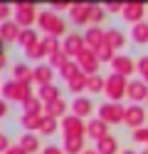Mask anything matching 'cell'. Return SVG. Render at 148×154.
Segmentation results:
<instances>
[{
    "label": "cell",
    "mask_w": 148,
    "mask_h": 154,
    "mask_svg": "<svg viewBox=\"0 0 148 154\" xmlns=\"http://www.w3.org/2000/svg\"><path fill=\"white\" fill-rule=\"evenodd\" d=\"M13 80L22 82V85H32V82H35V70H30L25 62H17V65H15V77H13Z\"/></svg>",
    "instance_id": "22"
},
{
    "label": "cell",
    "mask_w": 148,
    "mask_h": 154,
    "mask_svg": "<svg viewBox=\"0 0 148 154\" xmlns=\"http://www.w3.org/2000/svg\"><path fill=\"white\" fill-rule=\"evenodd\" d=\"M67 87H69V92H74L77 97H79V92H86V75L79 72L77 77H72V80L67 82Z\"/></svg>",
    "instance_id": "29"
},
{
    "label": "cell",
    "mask_w": 148,
    "mask_h": 154,
    "mask_svg": "<svg viewBox=\"0 0 148 154\" xmlns=\"http://www.w3.org/2000/svg\"><path fill=\"white\" fill-rule=\"evenodd\" d=\"M104 94L109 97V102H121L126 94H128V80L121 75L111 72L106 77V87H104Z\"/></svg>",
    "instance_id": "3"
},
{
    "label": "cell",
    "mask_w": 148,
    "mask_h": 154,
    "mask_svg": "<svg viewBox=\"0 0 148 154\" xmlns=\"http://www.w3.org/2000/svg\"><path fill=\"white\" fill-rule=\"evenodd\" d=\"M104 87H106V77H101V75L86 77V92H89V94H101Z\"/></svg>",
    "instance_id": "23"
},
{
    "label": "cell",
    "mask_w": 148,
    "mask_h": 154,
    "mask_svg": "<svg viewBox=\"0 0 148 154\" xmlns=\"http://www.w3.org/2000/svg\"><path fill=\"white\" fill-rule=\"evenodd\" d=\"M59 127V122L54 117H47V114H42V124H39V132L42 134H54Z\"/></svg>",
    "instance_id": "33"
},
{
    "label": "cell",
    "mask_w": 148,
    "mask_h": 154,
    "mask_svg": "<svg viewBox=\"0 0 148 154\" xmlns=\"http://www.w3.org/2000/svg\"><path fill=\"white\" fill-rule=\"evenodd\" d=\"M17 147L22 149L25 154H35V152H39V139H37V134L25 132L22 137H20V144H17Z\"/></svg>",
    "instance_id": "20"
},
{
    "label": "cell",
    "mask_w": 148,
    "mask_h": 154,
    "mask_svg": "<svg viewBox=\"0 0 148 154\" xmlns=\"http://www.w3.org/2000/svg\"><path fill=\"white\" fill-rule=\"evenodd\" d=\"M67 102L59 97V100H54V102H49V104H45V114L47 117H54V119H64L67 117Z\"/></svg>",
    "instance_id": "19"
},
{
    "label": "cell",
    "mask_w": 148,
    "mask_h": 154,
    "mask_svg": "<svg viewBox=\"0 0 148 154\" xmlns=\"http://www.w3.org/2000/svg\"><path fill=\"white\" fill-rule=\"evenodd\" d=\"M121 17H123L126 23H131V25L143 23V17H146V5H143V3H126Z\"/></svg>",
    "instance_id": "12"
},
{
    "label": "cell",
    "mask_w": 148,
    "mask_h": 154,
    "mask_svg": "<svg viewBox=\"0 0 148 154\" xmlns=\"http://www.w3.org/2000/svg\"><path fill=\"white\" fill-rule=\"evenodd\" d=\"M27 57H30V60H42V57H47V50H45L42 40H39L35 47H30V50H27Z\"/></svg>",
    "instance_id": "39"
},
{
    "label": "cell",
    "mask_w": 148,
    "mask_h": 154,
    "mask_svg": "<svg viewBox=\"0 0 148 154\" xmlns=\"http://www.w3.org/2000/svg\"><path fill=\"white\" fill-rule=\"evenodd\" d=\"M69 8H72L69 3H54V5H52V10H69Z\"/></svg>",
    "instance_id": "45"
},
{
    "label": "cell",
    "mask_w": 148,
    "mask_h": 154,
    "mask_svg": "<svg viewBox=\"0 0 148 154\" xmlns=\"http://www.w3.org/2000/svg\"><path fill=\"white\" fill-rule=\"evenodd\" d=\"M96 57H99V62H109V65H111L116 55H114V50H111V47H109V45L104 42V45L96 50Z\"/></svg>",
    "instance_id": "35"
},
{
    "label": "cell",
    "mask_w": 148,
    "mask_h": 154,
    "mask_svg": "<svg viewBox=\"0 0 148 154\" xmlns=\"http://www.w3.org/2000/svg\"><path fill=\"white\" fill-rule=\"evenodd\" d=\"M72 112H74V117L84 119V117H89V114L94 112V102L89 97H84V94H79V97L72 100Z\"/></svg>",
    "instance_id": "15"
},
{
    "label": "cell",
    "mask_w": 148,
    "mask_h": 154,
    "mask_svg": "<svg viewBox=\"0 0 148 154\" xmlns=\"http://www.w3.org/2000/svg\"><path fill=\"white\" fill-rule=\"evenodd\" d=\"M42 154H64V149H59V147H47Z\"/></svg>",
    "instance_id": "44"
},
{
    "label": "cell",
    "mask_w": 148,
    "mask_h": 154,
    "mask_svg": "<svg viewBox=\"0 0 148 154\" xmlns=\"http://www.w3.org/2000/svg\"><path fill=\"white\" fill-rule=\"evenodd\" d=\"M67 154H84V137H64Z\"/></svg>",
    "instance_id": "26"
},
{
    "label": "cell",
    "mask_w": 148,
    "mask_h": 154,
    "mask_svg": "<svg viewBox=\"0 0 148 154\" xmlns=\"http://www.w3.org/2000/svg\"><path fill=\"white\" fill-rule=\"evenodd\" d=\"M133 139H136L138 144H146V147H148V127L136 129V132H133Z\"/></svg>",
    "instance_id": "40"
},
{
    "label": "cell",
    "mask_w": 148,
    "mask_h": 154,
    "mask_svg": "<svg viewBox=\"0 0 148 154\" xmlns=\"http://www.w3.org/2000/svg\"><path fill=\"white\" fill-rule=\"evenodd\" d=\"M69 17H72V23H77V25L91 23V3H74L69 8Z\"/></svg>",
    "instance_id": "13"
},
{
    "label": "cell",
    "mask_w": 148,
    "mask_h": 154,
    "mask_svg": "<svg viewBox=\"0 0 148 154\" xmlns=\"http://www.w3.org/2000/svg\"><path fill=\"white\" fill-rule=\"evenodd\" d=\"M0 52H3V40H0Z\"/></svg>",
    "instance_id": "51"
},
{
    "label": "cell",
    "mask_w": 148,
    "mask_h": 154,
    "mask_svg": "<svg viewBox=\"0 0 148 154\" xmlns=\"http://www.w3.org/2000/svg\"><path fill=\"white\" fill-rule=\"evenodd\" d=\"M123 5L126 3H106V13H123Z\"/></svg>",
    "instance_id": "42"
},
{
    "label": "cell",
    "mask_w": 148,
    "mask_h": 154,
    "mask_svg": "<svg viewBox=\"0 0 148 154\" xmlns=\"http://www.w3.org/2000/svg\"><path fill=\"white\" fill-rule=\"evenodd\" d=\"M52 77H54V70L49 65H37L35 67V82L39 87H45V85H52Z\"/></svg>",
    "instance_id": "21"
},
{
    "label": "cell",
    "mask_w": 148,
    "mask_h": 154,
    "mask_svg": "<svg viewBox=\"0 0 148 154\" xmlns=\"http://www.w3.org/2000/svg\"><path fill=\"white\" fill-rule=\"evenodd\" d=\"M126 117V107L121 102H104L99 107V119L106 124H121Z\"/></svg>",
    "instance_id": "4"
},
{
    "label": "cell",
    "mask_w": 148,
    "mask_h": 154,
    "mask_svg": "<svg viewBox=\"0 0 148 154\" xmlns=\"http://www.w3.org/2000/svg\"><path fill=\"white\" fill-rule=\"evenodd\" d=\"M96 152L99 154H116L118 152V142H116V137H104L101 142H96Z\"/></svg>",
    "instance_id": "25"
},
{
    "label": "cell",
    "mask_w": 148,
    "mask_h": 154,
    "mask_svg": "<svg viewBox=\"0 0 148 154\" xmlns=\"http://www.w3.org/2000/svg\"><path fill=\"white\" fill-rule=\"evenodd\" d=\"M106 45L111 47V50H123L126 47V35L118 30V27H111V30H106Z\"/></svg>",
    "instance_id": "18"
},
{
    "label": "cell",
    "mask_w": 148,
    "mask_h": 154,
    "mask_svg": "<svg viewBox=\"0 0 148 154\" xmlns=\"http://www.w3.org/2000/svg\"><path fill=\"white\" fill-rule=\"evenodd\" d=\"M7 149H10V144H7V137H5V134H3V132H0V152H3V154H5Z\"/></svg>",
    "instance_id": "43"
},
{
    "label": "cell",
    "mask_w": 148,
    "mask_h": 154,
    "mask_svg": "<svg viewBox=\"0 0 148 154\" xmlns=\"http://www.w3.org/2000/svg\"><path fill=\"white\" fill-rule=\"evenodd\" d=\"M136 72H141V80L148 85V55H143V57L136 60Z\"/></svg>",
    "instance_id": "38"
},
{
    "label": "cell",
    "mask_w": 148,
    "mask_h": 154,
    "mask_svg": "<svg viewBox=\"0 0 148 154\" xmlns=\"http://www.w3.org/2000/svg\"><path fill=\"white\" fill-rule=\"evenodd\" d=\"M5 62H7V60H5V52H0V70L5 67Z\"/></svg>",
    "instance_id": "48"
},
{
    "label": "cell",
    "mask_w": 148,
    "mask_h": 154,
    "mask_svg": "<svg viewBox=\"0 0 148 154\" xmlns=\"http://www.w3.org/2000/svg\"><path fill=\"white\" fill-rule=\"evenodd\" d=\"M79 72H82V70H79V65H77V60H69L64 67H62V70H59V75H62L64 77V82H69V80H72V77H77Z\"/></svg>",
    "instance_id": "32"
},
{
    "label": "cell",
    "mask_w": 148,
    "mask_h": 154,
    "mask_svg": "<svg viewBox=\"0 0 148 154\" xmlns=\"http://www.w3.org/2000/svg\"><path fill=\"white\" fill-rule=\"evenodd\" d=\"M20 122H22V127H25L30 134H35V132H39L42 114H22V117H20Z\"/></svg>",
    "instance_id": "27"
},
{
    "label": "cell",
    "mask_w": 148,
    "mask_h": 154,
    "mask_svg": "<svg viewBox=\"0 0 148 154\" xmlns=\"http://www.w3.org/2000/svg\"><path fill=\"white\" fill-rule=\"evenodd\" d=\"M67 62H69V57H67V52H64V50L49 57V67H52V70H54V67H57V70H62V67H64Z\"/></svg>",
    "instance_id": "36"
},
{
    "label": "cell",
    "mask_w": 148,
    "mask_h": 154,
    "mask_svg": "<svg viewBox=\"0 0 148 154\" xmlns=\"http://www.w3.org/2000/svg\"><path fill=\"white\" fill-rule=\"evenodd\" d=\"M77 65H79V70H82L86 77H91V75H99V65H101V62H99L96 52L86 47V50L77 57Z\"/></svg>",
    "instance_id": "7"
},
{
    "label": "cell",
    "mask_w": 148,
    "mask_h": 154,
    "mask_svg": "<svg viewBox=\"0 0 148 154\" xmlns=\"http://www.w3.org/2000/svg\"><path fill=\"white\" fill-rule=\"evenodd\" d=\"M37 25H39V30H42V32L52 35V37H59V35L67 32V23H64L57 13H52V10L39 13V15H37Z\"/></svg>",
    "instance_id": "1"
},
{
    "label": "cell",
    "mask_w": 148,
    "mask_h": 154,
    "mask_svg": "<svg viewBox=\"0 0 148 154\" xmlns=\"http://www.w3.org/2000/svg\"><path fill=\"white\" fill-rule=\"evenodd\" d=\"M5 154H25V152H22V149H20V147H10V149H7Z\"/></svg>",
    "instance_id": "47"
},
{
    "label": "cell",
    "mask_w": 148,
    "mask_h": 154,
    "mask_svg": "<svg viewBox=\"0 0 148 154\" xmlns=\"http://www.w3.org/2000/svg\"><path fill=\"white\" fill-rule=\"evenodd\" d=\"M20 45H22L25 47V52L30 50V47H35L37 42H39V37H37V32L32 30V27H27V30H22V32H20V40H17Z\"/></svg>",
    "instance_id": "28"
},
{
    "label": "cell",
    "mask_w": 148,
    "mask_h": 154,
    "mask_svg": "<svg viewBox=\"0 0 148 154\" xmlns=\"http://www.w3.org/2000/svg\"><path fill=\"white\" fill-rule=\"evenodd\" d=\"M86 137H91V139H96V142H101L104 137H109V124L106 122H101V119H89L86 122Z\"/></svg>",
    "instance_id": "17"
},
{
    "label": "cell",
    "mask_w": 148,
    "mask_h": 154,
    "mask_svg": "<svg viewBox=\"0 0 148 154\" xmlns=\"http://www.w3.org/2000/svg\"><path fill=\"white\" fill-rule=\"evenodd\" d=\"M42 45H45V50H47V55L52 57V55H57V52H62V45H59V37H52V35H45V40H42Z\"/></svg>",
    "instance_id": "31"
},
{
    "label": "cell",
    "mask_w": 148,
    "mask_h": 154,
    "mask_svg": "<svg viewBox=\"0 0 148 154\" xmlns=\"http://www.w3.org/2000/svg\"><path fill=\"white\" fill-rule=\"evenodd\" d=\"M84 154H99L96 149H84Z\"/></svg>",
    "instance_id": "49"
},
{
    "label": "cell",
    "mask_w": 148,
    "mask_h": 154,
    "mask_svg": "<svg viewBox=\"0 0 148 154\" xmlns=\"http://www.w3.org/2000/svg\"><path fill=\"white\" fill-rule=\"evenodd\" d=\"M111 70L116 75H121V77L128 80V77L136 72V60H133V57H128V55H116L114 62H111Z\"/></svg>",
    "instance_id": "10"
},
{
    "label": "cell",
    "mask_w": 148,
    "mask_h": 154,
    "mask_svg": "<svg viewBox=\"0 0 148 154\" xmlns=\"http://www.w3.org/2000/svg\"><path fill=\"white\" fill-rule=\"evenodd\" d=\"M20 32H22V27H20L15 20L0 23V40H3V42H17L20 40Z\"/></svg>",
    "instance_id": "16"
},
{
    "label": "cell",
    "mask_w": 148,
    "mask_h": 154,
    "mask_svg": "<svg viewBox=\"0 0 148 154\" xmlns=\"http://www.w3.org/2000/svg\"><path fill=\"white\" fill-rule=\"evenodd\" d=\"M3 100L5 102H27V100H32L35 94H32V87L30 85H22V82H17V80H10V82H5L3 87Z\"/></svg>",
    "instance_id": "2"
},
{
    "label": "cell",
    "mask_w": 148,
    "mask_h": 154,
    "mask_svg": "<svg viewBox=\"0 0 148 154\" xmlns=\"http://www.w3.org/2000/svg\"><path fill=\"white\" fill-rule=\"evenodd\" d=\"M5 114H7V102L0 100V117H5Z\"/></svg>",
    "instance_id": "46"
},
{
    "label": "cell",
    "mask_w": 148,
    "mask_h": 154,
    "mask_svg": "<svg viewBox=\"0 0 148 154\" xmlns=\"http://www.w3.org/2000/svg\"><path fill=\"white\" fill-rule=\"evenodd\" d=\"M106 15H109V13H106L104 5H94V3H91V25H99Z\"/></svg>",
    "instance_id": "37"
},
{
    "label": "cell",
    "mask_w": 148,
    "mask_h": 154,
    "mask_svg": "<svg viewBox=\"0 0 148 154\" xmlns=\"http://www.w3.org/2000/svg\"><path fill=\"white\" fill-rule=\"evenodd\" d=\"M121 154H138V152H133V149H126V152H121Z\"/></svg>",
    "instance_id": "50"
},
{
    "label": "cell",
    "mask_w": 148,
    "mask_h": 154,
    "mask_svg": "<svg viewBox=\"0 0 148 154\" xmlns=\"http://www.w3.org/2000/svg\"><path fill=\"white\" fill-rule=\"evenodd\" d=\"M141 154H148V149H146V152H141Z\"/></svg>",
    "instance_id": "52"
},
{
    "label": "cell",
    "mask_w": 148,
    "mask_h": 154,
    "mask_svg": "<svg viewBox=\"0 0 148 154\" xmlns=\"http://www.w3.org/2000/svg\"><path fill=\"white\" fill-rule=\"evenodd\" d=\"M146 109L141 107V104H131V107H126V117H123V124H128L133 132L136 129H141L143 124H146Z\"/></svg>",
    "instance_id": "9"
},
{
    "label": "cell",
    "mask_w": 148,
    "mask_h": 154,
    "mask_svg": "<svg viewBox=\"0 0 148 154\" xmlns=\"http://www.w3.org/2000/svg\"><path fill=\"white\" fill-rule=\"evenodd\" d=\"M37 8L32 3H17L15 5V23L22 27V30H27V27H32V23H37Z\"/></svg>",
    "instance_id": "5"
},
{
    "label": "cell",
    "mask_w": 148,
    "mask_h": 154,
    "mask_svg": "<svg viewBox=\"0 0 148 154\" xmlns=\"http://www.w3.org/2000/svg\"><path fill=\"white\" fill-rule=\"evenodd\" d=\"M131 40H133L136 45H146V42H148V23H146V20L131 27Z\"/></svg>",
    "instance_id": "24"
},
{
    "label": "cell",
    "mask_w": 148,
    "mask_h": 154,
    "mask_svg": "<svg viewBox=\"0 0 148 154\" xmlns=\"http://www.w3.org/2000/svg\"><path fill=\"white\" fill-rule=\"evenodd\" d=\"M133 104H141V102H148V85L143 80H128V94Z\"/></svg>",
    "instance_id": "14"
},
{
    "label": "cell",
    "mask_w": 148,
    "mask_h": 154,
    "mask_svg": "<svg viewBox=\"0 0 148 154\" xmlns=\"http://www.w3.org/2000/svg\"><path fill=\"white\" fill-rule=\"evenodd\" d=\"M59 127H62L64 137H84V134H86V124H84V119L74 117V114H67V117L59 122Z\"/></svg>",
    "instance_id": "8"
},
{
    "label": "cell",
    "mask_w": 148,
    "mask_h": 154,
    "mask_svg": "<svg viewBox=\"0 0 148 154\" xmlns=\"http://www.w3.org/2000/svg\"><path fill=\"white\" fill-rule=\"evenodd\" d=\"M37 97L42 100L45 104H49V102L59 100V87H54V85H45V87H39V94H37Z\"/></svg>",
    "instance_id": "30"
},
{
    "label": "cell",
    "mask_w": 148,
    "mask_h": 154,
    "mask_svg": "<svg viewBox=\"0 0 148 154\" xmlns=\"http://www.w3.org/2000/svg\"><path fill=\"white\" fill-rule=\"evenodd\" d=\"M15 8L13 5H7V3H0V23H7V15L13 13Z\"/></svg>",
    "instance_id": "41"
},
{
    "label": "cell",
    "mask_w": 148,
    "mask_h": 154,
    "mask_svg": "<svg viewBox=\"0 0 148 154\" xmlns=\"http://www.w3.org/2000/svg\"><path fill=\"white\" fill-rule=\"evenodd\" d=\"M62 50L67 52V57H69V60H77V57L86 50L84 35H79V32H69V35L64 37V42H62Z\"/></svg>",
    "instance_id": "6"
},
{
    "label": "cell",
    "mask_w": 148,
    "mask_h": 154,
    "mask_svg": "<svg viewBox=\"0 0 148 154\" xmlns=\"http://www.w3.org/2000/svg\"><path fill=\"white\" fill-rule=\"evenodd\" d=\"M42 100L39 97H32V100H27L22 107H25V114H42Z\"/></svg>",
    "instance_id": "34"
},
{
    "label": "cell",
    "mask_w": 148,
    "mask_h": 154,
    "mask_svg": "<svg viewBox=\"0 0 148 154\" xmlns=\"http://www.w3.org/2000/svg\"><path fill=\"white\" fill-rule=\"evenodd\" d=\"M84 42H86L89 50H94V52H96L99 47L106 42V30H104L101 25H91V27L84 32Z\"/></svg>",
    "instance_id": "11"
}]
</instances>
